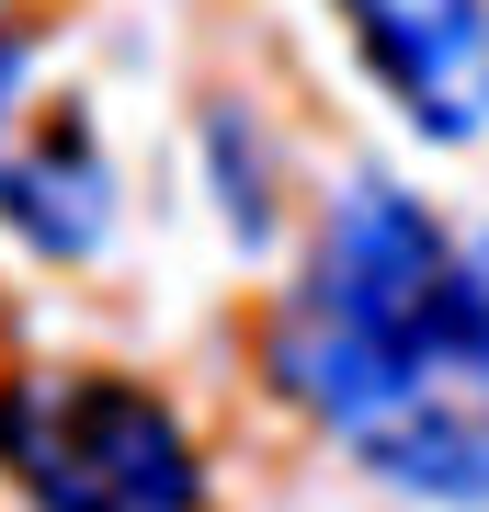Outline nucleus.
Instances as JSON below:
<instances>
[{
	"mask_svg": "<svg viewBox=\"0 0 489 512\" xmlns=\"http://www.w3.org/2000/svg\"><path fill=\"white\" fill-rule=\"evenodd\" d=\"M23 57H35V35H23V23H12V12H0V114H12V103H23Z\"/></svg>",
	"mask_w": 489,
	"mask_h": 512,
	"instance_id": "nucleus-6",
	"label": "nucleus"
},
{
	"mask_svg": "<svg viewBox=\"0 0 489 512\" xmlns=\"http://www.w3.org/2000/svg\"><path fill=\"white\" fill-rule=\"evenodd\" d=\"M273 387L410 501H489V251L353 171L273 308Z\"/></svg>",
	"mask_w": 489,
	"mask_h": 512,
	"instance_id": "nucleus-1",
	"label": "nucleus"
},
{
	"mask_svg": "<svg viewBox=\"0 0 489 512\" xmlns=\"http://www.w3.org/2000/svg\"><path fill=\"white\" fill-rule=\"evenodd\" d=\"M205 160H217V217L239 251L273 239V137L251 126V103H205Z\"/></svg>",
	"mask_w": 489,
	"mask_h": 512,
	"instance_id": "nucleus-5",
	"label": "nucleus"
},
{
	"mask_svg": "<svg viewBox=\"0 0 489 512\" xmlns=\"http://www.w3.org/2000/svg\"><path fill=\"white\" fill-rule=\"evenodd\" d=\"M0 478L23 512H205L182 410L114 365L0 376Z\"/></svg>",
	"mask_w": 489,
	"mask_h": 512,
	"instance_id": "nucleus-2",
	"label": "nucleus"
},
{
	"mask_svg": "<svg viewBox=\"0 0 489 512\" xmlns=\"http://www.w3.org/2000/svg\"><path fill=\"white\" fill-rule=\"evenodd\" d=\"M410 137L478 148L489 137V0H330Z\"/></svg>",
	"mask_w": 489,
	"mask_h": 512,
	"instance_id": "nucleus-3",
	"label": "nucleus"
},
{
	"mask_svg": "<svg viewBox=\"0 0 489 512\" xmlns=\"http://www.w3.org/2000/svg\"><path fill=\"white\" fill-rule=\"evenodd\" d=\"M0 228L35 262H91L114 239V160L80 103H12L0 114Z\"/></svg>",
	"mask_w": 489,
	"mask_h": 512,
	"instance_id": "nucleus-4",
	"label": "nucleus"
}]
</instances>
